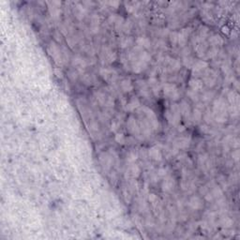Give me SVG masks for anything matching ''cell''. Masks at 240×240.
I'll use <instances>...</instances> for the list:
<instances>
[{
    "label": "cell",
    "mask_w": 240,
    "mask_h": 240,
    "mask_svg": "<svg viewBox=\"0 0 240 240\" xmlns=\"http://www.w3.org/2000/svg\"><path fill=\"white\" fill-rule=\"evenodd\" d=\"M164 94L171 100H177L179 97L178 89L173 84H166L164 85Z\"/></svg>",
    "instance_id": "6da1fadb"
},
{
    "label": "cell",
    "mask_w": 240,
    "mask_h": 240,
    "mask_svg": "<svg viewBox=\"0 0 240 240\" xmlns=\"http://www.w3.org/2000/svg\"><path fill=\"white\" fill-rule=\"evenodd\" d=\"M179 116H180V109H178L175 105L172 106L169 109L168 114H167V118L170 122L175 124V123L179 121Z\"/></svg>",
    "instance_id": "7a4b0ae2"
},
{
    "label": "cell",
    "mask_w": 240,
    "mask_h": 240,
    "mask_svg": "<svg viewBox=\"0 0 240 240\" xmlns=\"http://www.w3.org/2000/svg\"><path fill=\"white\" fill-rule=\"evenodd\" d=\"M189 206L193 209H200L203 207L204 204H203L202 200L199 198V197H192V198L189 200Z\"/></svg>",
    "instance_id": "3957f363"
},
{
    "label": "cell",
    "mask_w": 240,
    "mask_h": 240,
    "mask_svg": "<svg viewBox=\"0 0 240 240\" xmlns=\"http://www.w3.org/2000/svg\"><path fill=\"white\" fill-rule=\"evenodd\" d=\"M121 87L125 92L131 91L132 90V84L131 83V80H128V79L123 80L122 83H121Z\"/></svg>",
    "instance_id": "277c9868"
},
{
    "label": "cell",
    "mask_w": 240,
    "mask_h": 240,
    "mask_svg": "<svg viewBox=\"0 0 240 240\" xmlns=\"http://www.w3.org/2000/svg\"><path fill=\"white\" fill-rule=\"evenodd\" d=\"M149 155H150V157L153 159H156V161H159V159H161V152H159V149H157V148H155V147H154V148H151L150 150H149Z\"/></svg>",
    "instance_id": "5b68a950"
},
{
    "label": "cell",
    "mask_w": 240,
    "mask_h": 240,
    "mask_svg": "<svg viewBox=\"0 0 240 240\" xmlns=\"http://www.w3.org/2000/svg\"><path fill=\"white\" fill-rule=\"evenodd\" d=\"M149 87H151L152 91L157 95V93H159V85L158 84V81L156 79H151L149 80Z\"/></svg>",
    "instance_id": "8992f818"
},
{
    "label": "cell",
    "mask_w": 240,
    "mask_h": 240,
    "mask_svg": "<svg viewBox=\"0 0 240 240\" xmlns=\"http://www.w3.org/2000/svg\"><path fill=\"white\" fill-rule=\"evenodd\" d=\"M190 87L192 88L193 91H197V90H199L203 87V83L201 81H198V80H193V81H190Z\"/></svg>",
    "instance_id": "52a82bcc"
},
{
    "label": "cell",
    "mask_w": 240,
    "mask_h": 240,
    "mask_svg": "<svg viewBox=\"0 0 240 240\" xmlns=\"http://www.w3.org/2000/svg\"><path fill=\"white\" fill-rule=\"evenodd\" d=\"M206 63L203 62V61H199L194 65V71L196 72H202L206 68Z\"/></svg>",
    "instance_id": "ba28073f"
},
{
    "label": "cell",
    "mask_w": 240,
    "mask_h": 240,
    "mask_svg": "<svg viewBox=\"0 0 240 240\" xmlns=\"http://www.w3.org/2000/svg\"><path fill=\"white\" fill-rule=\"evenodd\" d=\"M102 76L104 77V79L106 80H109V79H113L114 77V71L111 70H104L102 72H101Z\"/></svg>",
    "instance_id": "9c48e42d"
},
{
    "label": "cell",
    "mask_w": 240,
    "mask_h": 240,
    "mask_svg": "<svg viewBox=\"0 0 240 240\" xmlns=\"http://www.w3.org/2000/svg\"><path fill=\"white\" fill-rule=\"evenodd\" d=\"M138 44L140 45V46H143V47H149L150 46V41L147 40L146 38H140L139 40H138Z\"/></svg>",
    "instance_id": "30bf717a"
},
{
    "label": "cell",
    "mask_w": 240,
    "mask_h": 240,
    "mask_svg": "<svg viewBox=\"0 0 240 240\" xmlns=\"http://www.w3.org/2000/svg\"><path fill=\"white\" fill-rule=\"evenodd\" d=\"M139 105V101L137 98H132V100L130 101V103L128 104V108L130 110H133L134 108H136Z\"/></svg>",
    "instance_id": "8fae6325"
},
{
    "label": "cell",
    "mask_w": 240,
    "mask_h": 240,
    "mask_svg": "<svg viewBox=\"0 0 240 240\" xmlns=\"http://www.w3.org/2000/svg\"><path fill=\"white\" fill-rule=\"evenodd\" d=\"M116 141L119 143V144H124L125 143V137L123 134H117L116 135Z\"/></svg>",
    "instance_id": "7c38bea8"
}]
</instances>
